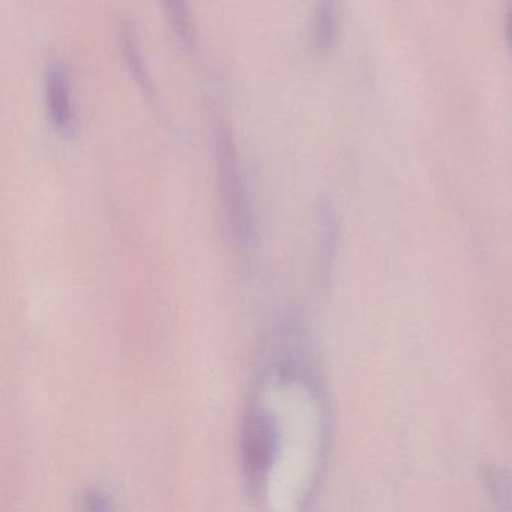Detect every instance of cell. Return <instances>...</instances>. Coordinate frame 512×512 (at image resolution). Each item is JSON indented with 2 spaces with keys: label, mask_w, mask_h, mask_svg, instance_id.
Segmentation results:
<instances>
[{
  "label": "cell",
  "mask_w": 512,
  "mask_h": 512,
  "mask_svg": "<svg viewBox=\"0 0 512 512\" xmlns=\"http://www.w3.org/2000/svg\"><path fill=\"white\" fill-rule=\"evenodd\" d=\"M215 154H217L218 178H220L221 197L233 229L239 235L248 230V209L244 185L239 173L238 154L235 139L226 122L218 119L215 125Z\"/></svg>",
  "instance_id": "6da1fadb"
},
{
  "label": "cell",
  "mask_w": 512,
  "mask_h": 512,
  "mask_svg": "<svg viewBox=\"0 0 512 512\" xmlns=\"http://www.w3.org/2000/svg\"><path fill=\"white\" fill-rule=\"evenodd\" d=\"M44 91H46L47 115H49L50 124L59 136L71 139L77 131L76 112L71 101L67 71L58 62H50L47 67Z\"/></svg>",
  "instance_id": "7a4b0ae2"
},
{
  "label": "cell",
  "mask_w": 512,
  "mask_h": 512,
  "mask_svg": "<svg viewBox=\"0 0 512 512\" xmlns=\"http://www.w3.org/2000/svg\"><path fill=\"white\" fill-rule=\"evenodd\" d=\"M122 52H124L125 64L130 70L131 76L136 80L137 85L142 88L148 97L154 95V88H152L151 77H149L148 70H146L145 62L140 53L139 41H137L134 29L130 26H125L122 29Z\"/></svg>",
  "instance_id": "3957f363"
},
{
  "label": "cell",
  "mask_w": 512,
  "mask_h": 512,
  "mask_svg": "<svg viewBox=\"0 0 512 512\" xmlns=\"http://www.w3.org/2000/svg\"><path fill=\"white\" fill-rule=\"evenodd\" d=\"M335 0H320L314 17V44L317 49L326 50L332 46L337 29Z\"/></svg>",
  "instance_id": "277c9868"
},
{
  "label": "cell",
  "mask_w": 512,
  "mask_h": 512,
  "mask_svg": "<svg viewBox=\"0 0 512 512\" xmlns=\"http://www.w3.org/2000/svg\"><path fill=\"white\" fill-rule=\"evenodd\" d=\"M163 7L176 37L182 40V43L190 44L193 40V25L188 0H163Z\"/></svg>",
  "instance_id": "5b68a950"
}]
</instances>
